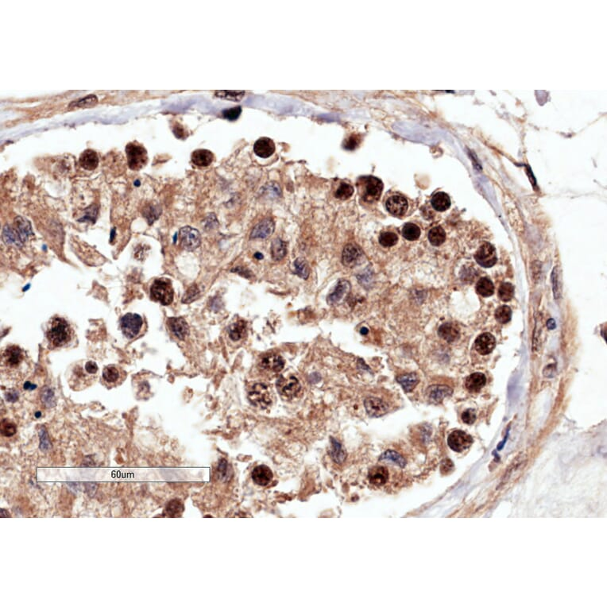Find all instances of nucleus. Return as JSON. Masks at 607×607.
<instances>
[{"mask_svg": "<svg viewBox=\"0 0 607 607\" xmlns=\"http://www.w3.org/2000/svg\"><path fill=\"white\" fill-rule=\"evenodd\" d=\"M99 378V367L93 360H83L74 363L68 369V383L73 391L91 387Z\"/></svg>", "mask_w": 607, "mask_h": 607, "instance_id": "nucleus-1", "label": "nucleus"}, {"mask_svg": "<svg viewBox=\"0 0 607 607\" xmlns=\"http://www.w3.org/2000/svg\"><path fill=\"white\" fill-rule=\"evenodd\" d=\"M46 339L52 349L66 348L75 340V331L64 318L54 316L49 320L46 331Z\"/></svg>", "mask_w": 607, "mask_h": 607, "instance_id": "nucleus-2", "label": "nucleus"}, {"mask_svg": "<svg viewBox=\"0 0 607 607\" xmlns=\"http://www.w3.org/2000/svg\"><path fill=\"white\" fill-rule=\"evenodd\" d=\"M29 369V360L24 351L16 344H10L1 353L3 374L15 379L26 374Z\"/></svg>", "mask_w": 607, "mask_h": 607, "instance_id": "nucleus-3", "label": "nucleus"}, {"mask_svg": "<svg viewBox=\"0 0 607 607\" xmlns=\"http://www.w3.org/2000/svg\"><path fill=\"white\" fill-rule=\"evenodd\" d=\"M119 327L123 335L128 340L134 341L143 335L145 322L140 315L128 312L122 316L119 321Z\"/></svg>", "mask_w": 607, "mask_h": 607, "instance_id": "nucleus-4", "label": "nucleus"}, {"mask_svg": "<svg viewBox=\"0 0 607 607\" xmlns=\"http://www.w3.org/2000/svg\"><path fill=\"white\" fill-rule=\"evenodd\" d=\"M357 187L363 201L372 203L379 201L380 198L383 190V184L376 177L364 176L359 178Z\"/></svg>", "mask_w": 607, "mask_h": 607, "instance_id": "nucleus-5", "label": "nucleus"}, {"mask_svg": "<svg viewBox=\"0 0 607 607\" xmlns=\"http://www.w3.org/2000/svg\"><path fill=\"white\" fill-rule=\"evenodd\" d=\"M172 283L167 278H157L150 287V298L162 305H169L174 301Z\"/></svg>", "mask_w": 607, "mask_h": 607, "instance_id": "nucleus-6", "label": "nucleus"}, {"mask_svg": "<svg viewBox=\"0 0 607 607\" xmlns=\"http://www.w3.org/2000/svg\"><path fill=\"white\" fill-rule=\"evenodd\" d=\"M127 373L121 366L109 364L104 367L101 375V384L108 390L121 386L127 379Z\"/></svg>", "mask_w": 607, "mask_h": 607, "instance_id": "nucleus-7", "label": "nucleus"}, {"mask_svg": "<svg viewBox=\"0 0 607 607\" xmlns=\"http://www.w3.org/2000/svg\"><path fill=\"white\" fill-rule=\"evenodd\" d=\"M127 164L129 168L134 171H139L146 166L148 161L147 151L141 144L130 142L126 146Z\"/></svg>", "mask_w": 607, "mask_h": 607, "instance_id": "nucleus-8", "label": "nucleus"}, {"mask_svg": "<svg viewBox=\"0 0 607 607\" xmlns=\"http://www.w3.org/2000/svg\"><path fill=\"white\" fill-rule=\"evenodd\" d=\"M248 399L254 406L260 409H267L272 405L273 392L271 388L263 383H257L252 386L248 394Z\"/></svg>", "mask_w": 607, "mask_h": 607, "instance_id": "nucleus-9", "label": "nucleus"}, {"mask_svg": "<svg viewBox=\"0 0 607 607\" xmlns=\"http://www.w3.org/2000/svg\"><path fill=\"white\" fill-rule=\"evenodd\" d=\"M277 389L282 397L291 399L296 397L301 390V383L297 378L281 376L277 382Z\"/></svg>", "mask_w": 607, "mask_h": 607, "instance_id": "nucleus-10", "label": "nucleus"}, {"mask_svg": "<svg viewBox=\"0 0 607 607\" xmlns=\"http://www.w3.org/2000/svg\"><path fill=\"white\" fill-rule=\"evenodd\" d=\"M179 237L181 246L189 251L196 250L201 245V234L193 227L188 226L181 229Z\"/></svg>", "mask_w": 607, "mask_h": 607, "instance_id": "nucleus-11", "label": "nucleus"}, {"mask_svg": "<svg viewBox=\"0 0 607 607\" xmlns=\"http://www.w3.org/2000/svg\"><path fill=\"white\" fill-rule=\"evenodd\" d=\"M473 443L471 436L465 431L456 430L452 431L448 439V444L452 450L456 452H462L469 449Z\"/></svg>", "mask_w": 607, "mask_h": 607, "instance_id": "nucleus-12", "label": "nucleus"}, {"mask_svg": "<svg viewBox=\"0 0 607 607\" xmlns=\"http://www.w3.org/2000/svg\"><path fill=\"white\" fill-rule=\"evenodd\" d=\"M475 257L477 263L485 268L493 267L497 262L495 249L488 242H485L479 248Z\"/></svg>", "mask_w": 607, "mask_h": 607, "instance_id": "nucleus-13", "label": "nucleus"}, {"mask_svg": "<svg viewBox=\"0 0 607 607\" xmlns=\"http://www.w3.org/2000/svg\"><path fill=\"white\" fill-rule=\"evenodd\" d=\"M284 366V360L278 355H266L259 362L260 369L267 375L278 374L282 371Z\"/></svg>", "mask_w": 607, "mask_h": 607, "instance_id": "nucleus-14", "label": "nucleus"}, {"mask_svg": "<svg viewBox=\"0 0 607 607\" xmlns=\"http://www.w3.org/2000/svg\"><path fill=\"white\" fill-rule=\"evenodd\" d=\"M167 327L171 334L183 340L190 334V327L183 317H171L167 320Z\"/></svg>", "mask_w": 607, "mask_h": 607, "instance_id": "nucleus-15", "label": "nucleus"}, {"mask_svg": "<svg viewBox=\"0 0 607 607\" xmlns=\"http://www.w3.org/2000/svg\"><path fill=\"white\" fill-rule=\"evenodd\" d=\"M364 407L367 414L371 417H380L384 416L388 411L387 404L378 397H367L364 401Z\"/></svg>", "mask_w": 607, "mask_h": 607, "instance_id": "nucleus-16", "label": "nucleus"}, {"mask_svg": "<svg viewBox=\"0 0 607 607\" xmlns=\"http://www.w3.org/2000/svg\"><path fill=\"white\" fill-rule=\"evenodd\" d=\"M452 392L453 390L449 386L434 385V386L427 388L426 390V395H427V399L429 400L431 403L439 404V403L442 402L445 397L452 395Z\"/></svg>", "mask_w": 607, "mask_h": 607, "instance_id": "nucleus-17", "label": "nucleus"}, {"mask_svg": "<svg viewBox=\"0 0 607 607\" xmlns=\"http://www.w3.org/2000/svg\"><path fill=\"white\" fill-rule=\"evenodd\" d=\"M495 339L490 333H483L479 335L475 342V349L482 356L491 353L495 348Z\"/></svg>", "mask_w": 607, "mask_h": 607, "instance_id": "nucleus-18", "label": "nucleus"}, {"mask_svg": "<svg viewBox=\"0 0 607 607\" xmlns=\"http://www.w3.org/2000/svg\"><path fill=\"white\" fill-rule=\"evenodd\" d=\"M253 151L257 157L268 158L275 152V144L269 138H261L256 141L253 146Z\"/></svg>", "mask_w": 607, "mask_h": 607, "instance_id": "nucleus-19", "label": "nucleus"}, {"mask_svg": "<svg viewBox=\"0 0 607 607\" xmlns=\"http://www.w3.org/2000/svg\"><path fill=\"white\" fill-rule=\"evenodd\" d=\"M275 223L271 219L263 220L253 227V231L250 234V238L264 239V238H269L275 231Z\"/></svg>", "mask_w": 607, "mask_h": 607, "instance_id": "nucleus-20", "label": "nucleus"}, {"mask_svg": "<svg viewBox=\"0 0 607 607\" xmlns=\"http://www.w3.org/2000/svg\"><path fill=\"white\" fill-rule=\"evenodd\" d=\"M408 202L405 197L401 196H394L390 197L386 201L388 212L394 216L404 215L408 208Z\"/></svg>", "mask_w": 607, "mask_h": 607, "instance_id": "nucleus-21", "label": "nucleus"}, {"mask_svg": "<svg viewBox=\"0 0 607 607\" xmlns=\"http://www.w3.org/2000/svg\"><path fill=\"white\" fill-rule=\"evenodd\" d=\"M362 251L359 246L354 244H348L345 246L342 252V262L346 267H353L359 263L362 257Z\"/></svg>", "mask_w": 607, "mask_h": 607, "instance_id": "nucleus-22", "label": "nucleus"}, {"mask_svg": "<svg viewBox=\"0 0 607 607\" xmlns=\"http://www.w3.org/2000/svg\"><path fill=\"white\" fill-rule=\"evenodd\" d=\"M252 479L258 486H267L272 481L273 472L267 466L260 465L254 467L252 471Z\"/></svg>", "mask_w": 607, "mask_h": 607, "instance_id": "nucleus-23", "label": "nucleus"}, {"mask_svg": "<svg viewBox=\"0 0 607 607\" xmlns=\"http://www.w3.org/2000/svg\"><path fill=\"white\" fill-rule=\"evenodd\" d=\"M350 290V282L346 280L339 281V283L337 284L335 291L333 292L327 297V303L330 304V305L339 304V302H341V301L344 299L345 297L348 295Z\"/></svg>", "mask_w": 607, "mask_h": 607, "instance_id": "nucleus-24", "label": "nucleus"}, {"mask_svg": "<svg viewBox=\"0 0 607 607\" xmlns=\"http://www.w3.org/2000/svg\"><path fill=\"white\" fill-rule=\"evenodd\" d=\"M389 479V472L386 467L377 466L369 471L368 479L374 486H381L386 484Z\"/></svg>", "mask_w": 607, "mask_h": 607, "instance_id": "nucleus-25", "label": "nucleus"}, {"mask_svg": "<svg viewBox=\"0 0 607 607\" xmlns=\"http://www.w3.org/2000/svg\"><path fill=\"white\" fill-rule=\"evenodd\" d=\"M79 163L83 169L89 171L94 170L98 166V154L97 152L93 150H84L79 156Z\"/></svg>", "mask_w": 607, "mask_h": 607, "instance_id": "nucleus-26", "label": "nucleus"}, {"mask_svg": "<svg viewBox=\"0 0 607 607\" xmlns=\"http://www.w3.org/2000/svg\"><path fill=\"white\" fill-rule=\"evenodd\" d=\"M227 335L233 342H238L244 339L246 335V323L242 320L233 323L229 326Z\"/></svg>", "mask_w": 607, "mask_h": 607, "instance_id": "nucleus-27", "label": "nucleus"}, {"mask_svg": "<svg viewBox=\"0 0 607 607\" xmlns=\"http://www.w3.org/2000/svg\"><path fill=\"white\" fill-rule=\"evenodd\" d=\"M214 160V154L208 150H197L192 153V161L194 165L200 167L210 165Z\"/></svg>", "mask_w": 607, "mask_h": 607, "instance_id": "nucleus-28", "label": "nucleus"}, {"mask_svg": "<svg viewBox=\"0 0 607 607\" xmlns=\"http://www.w3.org/2000/svg\"><path fill=\"white\" fill-rule=\"evenodd\" d=\"M397 382L401 385L405 393H410L420 382L419 377L415 373H409L397 377Z\"/></svg>", "mask_w": 607, "mask_h": 607, "instance_id": "nucleus-29", "label": "nucleus"}, {"mask_svg": "<svg viewBox=\"0 0 607 607\" xmlns=\"http://www.w3.org/2000/svg\"><path fill=\"white\" fill-rule=\"evenodd\" d=\"M438 334L443 339L448 342H455L460 337V331L457 327L451 323L442 324L438 330Z\"/></svg>", "mask_w": 607, "mask_h": 607, "instance_id": "nucleus-30", "label": "nucleus"}, {"mask_svg": "<svg viewBox=\"0 0 607 607\" xmlns=\"http://www.w3.org/2000/svg\"><path fill=\"white\" fill-rule=\"evenodd\" d=\"M486 379L482 373H475L470 375L466 380V387L469 391L479 392L486 385Z\"/></svg>", "mask_w": 607, "mask_h": 607, "instance_id": "nucleus-31", "label": "nucleus"}, {"mask_svg": "<svg viewBox=\"0 0 607 607\" xmlns=\"http://www.w3.org/2000/svg\"><path fill=\"white\" fill-rule=\"evenodd\" d=\"M431 205L438 212H445L450 208V197L443 192L437 193L431 199Z\"/></svg>", "mask_w": 607, "mask_h": 607, "instance_id": "nucleus-32", "label": "nucleus"}, {"mask_svg": "<svg viewBox=\"0 0 607 607\" xmlns=\"http://www.w3.org/2000/svg\"><path fill=\"white\" fill-rule=\"evenodd\" d=\"M286 243L280 238H275L271 243V256L275 261L282 260L286 255Z\"/></svg>", "mask_w": 607, "mask_h": 607, "instance_id": "nucleus-33", "label": "nucleus"}, {"mask_svg": "<svg viewBox=\"0 0 607 607\" xmlns=\"http://www.w3.org/2000/svg\"><path fill=\"white\" fill-rule=\"evenodd\" d=\"M331 449L330 451V455L334 461L336 462L337 464H342V462L344 461L346 459V452L344 449H342V446L340 443L338 442L336 440L334 439L331 437Z\"/></svg>", "mask_w": 607, "mask_h": 607, "instance_id": "nucleus-34", "label": "nucleus"}, {"mask_svg": "<svg viewBox=\"0 0 607 607\" xmlns=\"http://www.w3.org/2000/svg\"><path fill=\"white\" fill-rule=\"evenodd\" d=\"M477 293L482 297H487L494 294V287L493 282L488 278H481L476 286Z\"/></svg>", "mask_w": 607, "mask_h": 607, "instance_id": "nucleus-35", "label": "nucleus"}, {"mask_svg": "<svg viewBox=\"0 0 607 607\" xmlns=\"http://www.w3.org/2000/svg\"><path fill=\"white\" fill-rule=\"evenodd\" d=\"M446 238V234L442 227H435L431 228L428 233V239L433 246H441Z\"/></svg>", "mask_w": 607, "mask_h": 607, "instance_id": "nucleus-36", "label": "nucleus"}, {"mask_svg": "<svg viewBox=\"0 0 607 607\" xmlns=\"http://www.w3.org/2000/svg\"><path fill=\"white\" fill-rule=\"evenodd\" d=\"M380 461L383 460H387V461H391L394 464H397L401 467H404L406 465V461L403 456H401L399 453H397L395 451L388 450L385 452L382 456L379 458Z\"/></svg>", "mask_w": 607, "mask_h": 607, "instance_id": "nucleus-37", "label": "nucleus"}, {"mask_svg": "<svg viewBox=\"0 0 607 607\" xmlns=\"http://www.w3.org/2000/svg\"><path fill=\"white\" fill-rule=\"evenodd\" d=\"M402 235L407 240H416L420 235V228L414 223H406L403 227Z\"/></svg>", "mask_w": 607, "mask_h": 607, "instance_id": "nucleus-38", "label": "nucleus"}, {"mask_svg": "<svg viewBox=\"0 0 607 607\" xmlns=\"http://www.w3.org/2000/svg\"><path fill=\"white\" fill-rule=\"evenodd\" d=\"M353 193H354V188L349 184L342 182L339 185V187L337 188L335 196L336 198L340 199V200H348L353 195Z\"/></svg>", "mask_w": 607, "mask_h": 607, "instance_id": "nucleus-39", "label": "nucleus"}, {"mask_svg": "<svg viewBox=\"0 0 607 607\" xmlns=\"http://www.w3.org/2000/svg\"><path fill=\"white\" fill-rule=\"evenodd\" d=\"M398 242V237L393 232H383L379 237V242L384 247H391L395 246Z\"/></svg>", "mask_w": 607, "mask_h": 607, "instance_id": "nucleus-40", "label": "nucleus"}, {"mask_svg": "<svg viewBox=\"0 0 607 607\" xmlns=\"http://www.w3.org/2000/svg\"><path fill=\"white\" fill-rule=\"evenodd\" d=\"M514 295V288L509 283H503L501 285L498 290V297L501 301H510Z\"/></svg>", "mask_w": 607, "mask_h": 607, "instance_id": "nucleus-41", "label": "nucleus"}, {"mask_svg": "<svg viewBox=\"0 0 607 607\" xmlns=\"http://www.w3.org/2000/svg\"><path fill=\"white\" fill-rule=\"evenodd\" d=\"M512 311L509 307L506 305L499 307L495 312V318L497 321L501 323H506L511 320Z\"/></svg>", "mask_w": 607, "mask_h": 607, "instance_id": "nucleus-42", "label": "nucleus"}, {"mask_svg": "<svg viewBox=\"0 0 607 607\" xmlns=\"http://www.w3.org/2000/svg\"><path fill=\"white\" fill-rule=\"evenodd\" d=\"M41 401L44 407H47V408H50V407L55 405V397H54L53 392L49 388H45L41 392Z\"/></svg>", "mask_w": 607, "mask_h": 607, "instance_id": "nucleus-43", "label": "nucleus"}, {"mask_svg": "<svg viewBox=\"0 0 607 607\" xmlns=\"http://www.w3.org/2000/svg\"><path fill=\"white\" fill-rule=\"evenodd\" d=\"M294 267H295V273L298 276L301 278L307 279L309 276V267H308V263L302 259V258H298L296 260L294 263Z\"/></svg>", "mask_w": 607, "mask_h": 607, "instance_id": "nucleus-44", "label": "nucleus"}, {"mask_svg": "<svg viewBox=\"0 0 607 607\" xmlns=\"http://www.w3.org/2000/svg\"><path fill=\"white\" fill-rule=\"evenodd\" d=\"M97 97L94 95L89 96V97H84V98L76 101V102H72L69 105L70 108H91L93 105L97 104Z\"/></svg>", "mask_w": 607, "mask_h": 607, "instance_id": "nucleus-45", "label": "nucleus"}, {"mask_svg": "<svg viewBox=\"0 0 607 607\" xmlns=\"http://www.w3.org/2000/svg\"><path fill=\"white\" fill-rule=\"evenodd\" d=\"M16 431H17V427L15 423L8 419L3 420L1 423V433L4 437H13L16 433Z\"/></svg>", "mask_w": 607, "mask_h": 607, "instance_id": "nucleus-46", "label": "nucleus"}, {"mask_svg": "<svg viewBox=\"0 0 607 607\" xmlns=\"http://www.w3.org/2000/svg\"><path fill=\"white\" fill-rule=\"evenodd\" d=\"M200 293H201V291L199 290V288L197 287V285H193V286L189 288V290L185 293L183 299H182V302L185 303V304H190V303L193 302V301H196L198 298L199 296H200Z\"/></svg>", "mask_w": 607, "mask_h": 607, "instance_id": "nucleus-47", "label": "nucleus"}, {"mask_svg": "<svg viewBox=\"0 0 607 607\" xmlns=\"http://www.w3.org/2000/svg\"><path fill=\"white\" fill-rule=\"evenodd\" d=\"M264 194L270 199H277L282 196L280 187L277 184L271 183L266 186V190H263Z\"/></svg>", "mask_w": 607, "mask_h": 607, "instance_id": "nucleus-48", "label": "nucleus"}, {"mask_svg": "<svg viewBox=\"0 0 607 607\" xmlns=\"http://www.w3.org/2000/svg\"><path fill=\"white\" fill-rule=\"evenodd\" d=\"M161 213V210L157 208V207L150 205L148 208H146L144 216H146L148 221L150 223H153L154 220H157L159 215Z\"/></svg>", "mask_w": 607, "mask_h": 607, "instance_id": "nucleus-49", "label": "nucleus"}, {"mask_svg": "<svg viewBox=\"0 0 607 607\" xmlns=\"http://www.w3.org/2000/svg\"><path fill=\"white\" fill-rule=\"evenodd\" d=\"M241 112H242L241 107H235V108H230V109L223 111V118L233 121V120H236L239 117Z\"/></svg>", "mask_w": 607, "mask_h": 607, "instance_id": "nucleus-50", "label": "nucleus"}, {"mask_svg": "<svg viewBox=\"0 0 607 607\" xmlns=\"http://www.w3.org/2000/svg\"><path fill=\"white\" fill-rule=\"evenodd\" d=\"M183 509L182 503L180 501L174 500L167 505L166 512L169 516H175L177 513L182 512Z\"/></svg>", "mask_w": 607, "mask_h": 607, "instance_id": "nucleus-51", "label": "nucleus"}, {"mask_svg": "<svg viewBox=\"0 0 607 607\" xmlns=\"http://www.w3.org/2000/svg\"><path fill=\"white\" fill-rule=\"evenodd\" d=\"M223 92L226 94H223L220 92V94H216V96L222 97V98L229 99V100H230V97H231V101H239L244 95V92Z\"/></svg>", "mask_w": 607, "mask_h": 607, "instance_id": "nucleus-52", "label": "nucleus"}, {"mask_svg": "<svg viewBox=\"0 0 607 607\" xmlns=\"http://www.w3.org/2000/svg\"><path fill=\"white\" fill-rule=\"evenodd\" d=\"M462 420L467 424H472L476 420L475 411L472 409H467L462 414Z\"/></svg>", "mask_w": 607, "mask_h": 607, "instance_id": "nucleus-53", "label": "nucleus"}, {"mask_svg": "<svg viewBox=\"0 0 607 607\" xmlns=\"http://www.w3.org/2000/svg\"><path fill=\"white\" fill-rule=\"evenodd\" d=\"M232 272L237 273L238 275L246 278H251L253 277L251 271H249L246 267H237L233 269Z\"/></svg>", "mask_w": 607, "mask_h": 607, "instance_id": "nucleus-54", "label": "nucleus"}, {"mask_svg": "<svg viewBox=\"0 0 607 607\" xmlns=\"http://www.w3.org/2000/svg\"><path fill=\"white\" fill-rule=\"evenodd\" d=\"M441 468H442V471H444V473H446L447 471L449 472L450 471L451 468H453V464L451 460H445V461H443Z\"/></svg>", "mask_w": 607, "mask_h": 607, "instance_id": "nucleus-55", "label": "nucleus"}, {"mask_svg": "<svg viewBox=\"0 0 607 607\" xmlns=\"http://www.w3.org/2000/svg\"><path fill=\"white\" fill-rule=\"evenodd\" d=\"M548 327H549V328H550V329H553V328H555V327H556V323H555L554 320H549V322H548Z\"/></svg>", "mask_w": 607, "mask_h": 607, "instance_id": "nucleus-56", "label": "nucleus"}, {"mask_svg": "<svg viewBox=\"0 0 607 607\" xmlns=\"http://www.w3.org/2000/svg\"><path fill=\"white\" fill-rule=\"evenodd\" d=\"M368 332H369V330H368L367 327H362L361 330H360V333H361L362 335H367V333Z\"/></svg>", "mask_w": 607, "mask_h": 607, "instance_id": "nucleus-57", "label": "nucleus"}, {"mask_svg": "<svg viewBox=\"0 0 607 607\" xmlns=\"http://www.w3.org/2000/svg\"><path fill=\"white\" fill-rule=\"evenodd\" d=\"M254 257H255L258 260H261L263 258V254H262L261 253H259V252H257V253L254 254Z\"/></svg>", "mask_w": 607, "mask_h": 607, "instance_id": "nucleus-58", "label": "nucleus"}]
</instances>
